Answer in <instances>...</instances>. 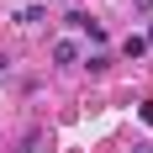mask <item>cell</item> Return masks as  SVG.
I'll return each mask as SVG.
<instances>
[{
    "label": "cell",
    "instance_id": "obj_1",
    "mask_svg": "<svg viewBox=\"0 0 153 153\" xmlns=\"http://www.w3.org/2000/svg\"><path fill=\"white\" fill-rule=\"evenodd\" d=\"M69 27H79L85 37H90V42H106V27H100L95 16H85V11H74V16H69Z\"/></svg>",
    "mask_w": 153,
    "mask_h": 153
},
{
    "label": "cell",
    "instance_id": "obj_2",
    "mask_svg": "<svg viewBox=\"0 0 153 153\" xmlns=\"http://www.w3.org/2000/svg\"><path fill=\"white\" fill-rule=\"evenodd\" d=\"M79 58V48L69 42V37H63V42H53V63H74Z\"/></svg>",
    "mask_w": 153,
    "mask_h": 153
},
{
    "label": "cell",
    "instance_id": "obj_3",
    "mask_svg": "<svg viewBox=\"0 0 153 153\" xmlns=\"http://www.w3.org/2000/svg\"><path fill=\"white\" fill-rule=\"evenodd\" d=\"M122 53H127V58H143V53H148V42H143L137 32H132V37H127V42H122Z\"/></svg>",
    "mask_w": 153,
    "mask_h": 153
},
{
    "label": "cell",
    "instance_id": "obj_4",
    "mask_svg": "<svg viewBox=\"0 0 153 153\" xmlns=\"http://www.w3.org/2000/svg\"><path fill=\"white\" fill-rule=\"evenodd\" d=\"M137 116H143V122L153 127V95H148V100H143V111H137Z\"/></svg>",
    "mask_w": 153,
    "mask_h": 153
},
{
    "label": "cell",
    "instance_id": "obj_5",
    "mask_svg": "<svg viewBox=\"0 0 153 153\" xmlns=\"http://www.w3.org/2000/svg\"><path fill=\"white\" fill-rule=\"evenodd\" d=\"M143 42H148V48H153V27H148V37H143Z\"/></svg>",
    "mask_w": 153,
    "mask_h": 153
}]
</instances>
